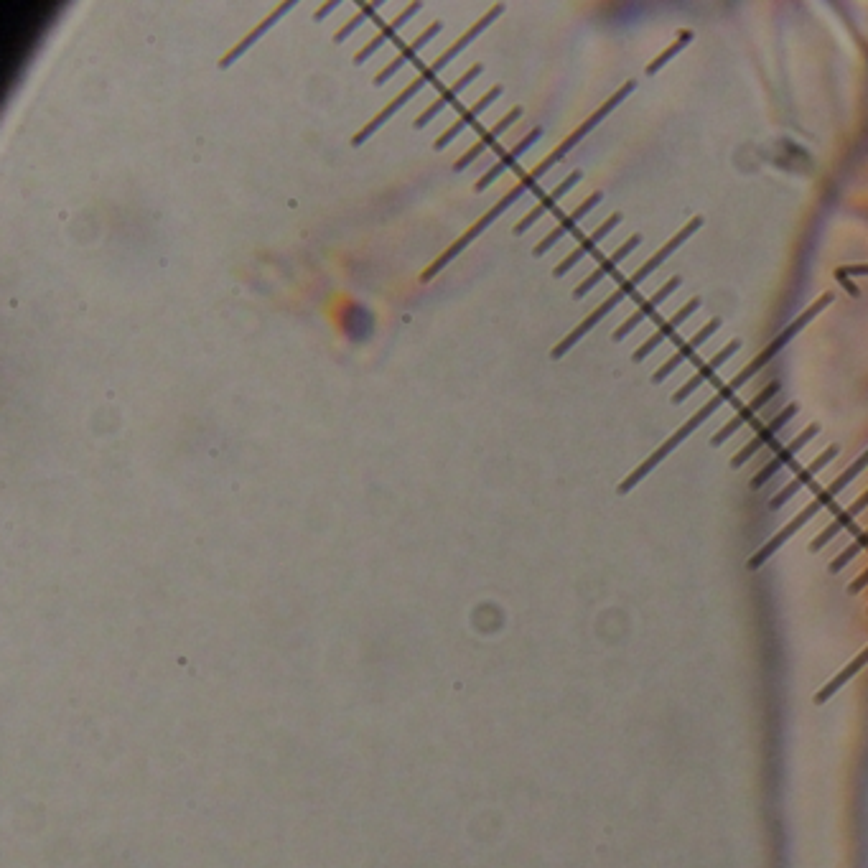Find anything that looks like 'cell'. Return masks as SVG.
<instances>
[{"mask_svg": "<svg viewBox=\"0 0 868 868\" xmlns=\"http://www.w3.org/2000/svg\"><path fill=\"white\" fill-rule=\"evenodd\" d=\"M866 586H868V568H866V571L858 573L856 578H853L851 586H848V591H851V594H858V591H863V588H866Z\"/></svg>", "mask_w": 868, "mask_h": 868, "instance_id": "obj_35", "label": "cell"}, {"mask_svg": "<svg viewBox=\"0 0 868 868\" xmlns=\"http://www.w3.org/2000/svg\"><path fill=\"white\" fill-rule=\"evenodd\" d=\"M448 62H454V56L448 54V51H443V54L438 56V59H433V62L428 64V67L423 69V72H420L418 77H415L413 82L408 84V87H405V90H403L405 95H408V97H415V92H420V90H423V87H426V84H431L433 79L438 77V72H441V69L446 67Z\"/></svg>", "mask_w": 868, "mask_h": 868, "instance_id": "obj_30", "label": "cell"}, {"mask_svg": "<svg viewBox=\"0 0 868 868\" xmlns=\"http://www.w3.org/2000/svg\"><path fill=\"white\" fill-rule=\"evenodd\" d=\"M634 90H637V82H634V79H629V82H624V84H622V90H616V92H614V95H611V97H609V100H606V102H604V105H601V107H599V110H596V112H594V115H591V118H588V120H586V123H583V125H581V128H576V130H573V133H571V135H568V138H566V140H563V143H560V146H558V148H555V153H558V156H560V158H566V156H568V153H571V151H573V148H576V146H578V143H581V140H583V138H586V135H588V133H591V130H594V128H596V125H599V123H604V120H606V115H609V112H614V110H616V107L622 105V102H624V100H627V97H629V95H632V92H634Z\"/></svg>", "mask_w": 868, "mask_h": 868, "instance_id": "obj_8", "label": "cell"}, {"mask_svg": "<svg viewBox=\"0 0 868 868\" xmlns=\"http://www.w3.org/2000/svg\"><path fill=\"white\" fill-rule=\"evenodd\" d=\"M482 69H484L482 64H474V67H471L469 72L461 74V77L456 79V82H451V87H448V90H443V92H441V97H436V100H433L431 105H428L426 110L420 112L418 118H415V128H423V125L431 123V120L436 118V115H438V112L443 110V107L451 105V102H454L456 97H459L461 92H464L466 84H471V82H474L476 77H479V74H482Z\"/></svg>", "mask_w": 868, "mask_h": 868, "instance_id": "obj_21", "label": "cell"}, {"mask_svg": "<svg viewBox=\"0 0 868 868\" xmlns=\"http://www.w3.org/2000/svg\"><path fill=\"white\" fill-rule=\"evenodd\" d=\"M415 11H420V3H410V6H408V8H403V11H400V13H398V16L392 18V21H390V23H387V26H385V28H382L380 34H377V36H375V39H372V41H367V44H364V46H362V49H359V51H357V56H354V64H362V62H364V59H367V56H372V54H375V51H377V49H380V46H382V44H385V41L395 39V34H398L400 28H403V26H405V23H408V21H410V18H413V16H415Z\"/></svg>", "mask_w": 868, "mask_h": 868, "instance_id": "obj_27", "label": "cell"}, {"mask_svg": "<svg viewBox=\"0 0 868 868\" xmlns=\"http://www.w3.org/2000/svg\"><path fill=\"white\" fill-rule=\"evenodd\" d=\"M558 161H563V158H560V156H558V153H555V151H553V153H550V156H548V158H545V161H540V163H538V166L532 168L530 174H525V176H522V179H520V181H517V184H515V186H512V189H510V191H507V194H504V196H502V199H499V202H497V204H494V207H492V209H487V212H484V214H482V217L476 219V222H474V224H471L469 230H466V232H464V235H461V237H459V240H454V242H451V245H448V247H446V250H443V252H441V255H438V258H436V260H433V263H431V265H428V268H426V270H423V273H420V280H423V283H426V280H431V278H433V275H436V273H438V270H441V268H443V265H448V263H451V260H454V258H456V255H459V252H461V250H464V247H466V245H469V242H474V240H476V237H479V232H484V230H487V227H489V224H492V222H494V219H499V214H502V212H504V209H510V207H512V204H515V202H517V199H520V196H522V194H525V191L535 189V186H538V184H540V179H543V176H545V174H548L550 168H553V166H555V163H558Z\"/></svg>", "mask_w": 868, "mask_h": 868, "instance_id": "obj_1", "label": "cell"}, {"mask_svg": "<svg viewBox=\"0 0 868 868\" xmlns=\"http://www.w3.org/2000/svg\"><path fill=\"white\" fill-rule=\"evenodd\" d=\"M334 8H336V3H326V6H321L319 13H316V21H321V18H324L329 11H334Z\"/></svg>", "mask_w": 868, "mask_h": 868, "instance_id": "obj_36", "label": "cell"}, {"mask_svg": "<svg viewBox=\"0 0 868 868\" xmlns=\"http://www.w3.org/2000/svg\"><path fill=\"white\" fill-rule=\"evenodd\" d=\"M601 202H604V194H601V191H596V194H591V196H588V199H583V202L578 204V207L573 209L571 214H568V217L560 219L558 227H555V230H550L548 235H545L543 240H540L538 245H535V250H532V255H535V258H540V255H545V252H548L550 247L555 245V242H560V240H563V237L568 235V232L576 230L578 224L583 222V217H586V214L594 212V209L599 207Z\"/></svg>", "mask_w": 868, "mask_h": 868, "instance_id": "obj_16", "label": "cell"}, {"mask_svg": "<svg viewBox=\"0 0 868 868\" xmlns=\"http://www.w3.org/2000/svg\"><path fill=\"white\" fill-rule=\"evenodd\" d=\"M868 510V492L866 494H861V497L856 499V502L851 504V507H848V510H843L840 512L838 517H835L833 522H830L828 527H825L823 532H820L818 538L812 540L810 543V550L812 553H815V550H823L825 545L830 543V540H835L840 535V532L843 530H848V527L853 525V522L858 520V515H861V512H866Z\"/></svg>", "mask_w": 868, "mask_h": 868, "instance_id": "obj_23", "label": "cell"}, {"mask_svg": "<svg viewBox=\"0 0 868 868\" xmlns=\"http://www.w3.org/2000/svg\"><path fill=\"white\" fill-rule=\"evenodd\" d=\"M693 31H690V28H683V31H678V39L672 41L670 46H667L665 51H662V54H657L655 59H652L650 64H647V67H644V74H657L660 72L662 67H665L667 62H670V59H675V56L680 54V51L685 49V46L690 44V41H693Z\"/></svg>", "mask_w": 868, "mask_h": 868, "instance_id": "obj_29", "label": "cell"}, {"mask_svg": "<svg viewBox=\"0 0 868 868\" xmlns=\"http://www.w3.org/2000/svg\"><path fill=\"white\" fill-rule=\"evenodd\" d=\"M438 31H441V21H433V23H431V26H428V28H426V31H420V34H418V36H415V39H413V41H410V44H408V46H405V49H403V51H400V54H398V56H395V59H392V62H390V64H387V67H385V69H382V72H380V74H377V77H375V84H385V82H387V79H390V77H392V74H395V72H398V69H400V67H403V64H408V62H410V59H415V54H418V51H420V49H423V46H426V44H428V41H431V39H433V36H436V34H438Z\"/></svg>", "mask_w": 868, "mask_h": 868, "instance_id": "obj_26", "label": "cell"}, {"mask_svg": "<svg viewBox=\"0 0 868 868\" xmlns=\"http://www.w3.org/2000/svg\"><path fill=\"white\" fill-rule=\"evenodd\" d=\"M622 219H624V217H622V214H619V212L611 214V217L606 219V222H601L599 227H596V230L586 237V240L578 242L576 250L568 252L566 258H563V260H560L558 265H555V270H553L555 278H563V275H566L568 270H571V268H576V265L581 263V260L586 258V255H591V252H594L596 247H599L601 242H604L606 237H609L611 232H614L616 227H619V224H622Z\"/></svg>", "mask_w": 868, "mask_h": 868, "instance_id": "obj_15", "label": "cell"}, {"mask_svg": "<svg viewBox=\"0 0 868 868\" xmlns=\"http://www.w3.org/2000/svg\"><path fill=\"white\" fill-rule=\"evenodd\" d=\"M739 349H741V342H739V339H734V342H728L726 347L721 349V352L713 354V357L708 359L706 364H698V370L693 372V377H690V380L685 382V385L680 387V390H675V395H672V403L680 405V403H683V400H688L690 395H693V392L698 390V387H703V385H706V382H711L713 375H716V372L721 370L723 364H726L728 359L734 357V354L739 352Z\"/></svg>", "mask_w": 868, "mask_h": 868, "instance_id": "obj_13", "label": "cell"}, {"mask_svg": "<svg viewBox=\"0 0 868 868\" xmlns=\"http://www.w3.org/2000/svg\"><path fill=\"white\" fill-rule=\"evenodd\" d=\"M734 392H736V390H731V385L721 387V390H718V392H716V395H713V398H711V400H708V403H706V405H703V408H698V410H695V413H693V415H690V418H688V420H685V423H683V426H680V428H678V431L672 433V436H670V438H667V441H662V446H657V448H655V451H652V454H650V456H647V459H644V461H642V464H639V466H637V469H634V471H632V474H629V476H627V479H624V482H622V484H619V489H616V492H619V494H627V492H632V489H634V487H637V484H639V482H642L644 476L650 474V471H652V469H655V466H657V464H660V461H665V459H667V456H670V454H672V451H675V448H678V446H680V443H683V441H685V438H688V436H690V433H693V431H695V428H698V426H700V423H706V420H708V418H711V415H713V413H716V410H718V408H721V405H726V403H728V400L734 398Z\"/></svg>", "mask_w": 868, "mask_h": 868, "instance_id": "obj_2", "label": "cell"}, {"mask_svg": "<svg viewBox=\"0 0 868 868\" xmlns=\"http://www.w3.org/2000/svg\"><path fill=\"white\" fill-rule=\"evenodd\" d=\"M639 286H642V280H639V278H637V275H634V273H632V275H629V278H627V280H622V283H619V286H616V288H614V293H611V296H606V298H604V301H601V303H599V306H596V308H594V311H591V314H588V316H586V319H583V321H581V324H578V326H576V329H571V331H568V334H566V336H563V339H560V342H558V344H555V347H553V352H550V357H553V359H560V357H563V354H566V352H568V349H571V347H576V344H578V342H581V339H583V336H586V334H588V331L594 329V326H596V324H599V321H604V319H606V316H609V314H611V311H614V308H616V306H619V303H622V301H627V298H629V296H632V293H634V291H637V288H639Z\"/></svg>", "mask_w": 868, "mask_h": 868, "instance_id": "obj_5", "label": "cell"}, {"mask_svg": "<svg viewBox=\"0 0 868 868\" xmlns=\"http://www.w3.org/2000/svg\"><path fill=\"white\" fill-rule=\"evenodd\" d=\"M838 451H840V448H838V446H828V448H825L823 454H820V456H818V459L812 461V464H810V466H805V469H802V471H800V474H797V476H795V479H792V482H790V484H787V487H784V489H779V492H777V494H774V497H772V502H769V507H772V510H779V507H782V504H784V502H790V499H792V497H795V494H797V492H800V489H802V487H807V484H810V482H812V479H815V476H818V474H820V471H823V469H825V466H828V464H830V461H833V459H835V456H838Z\"/></svg>", "mask_w": 868, "mask_h": 868, "instance_id": "obj_17", "label": "cell"}, {"mask_svg": "<svg viewBox=\"0 0 868 868\" xmlns=\"http://www.w3.org/2000/svg\"><path fill=\"white\" fill-rule=\"evenodd\" d=\"M700 306H703V298H698V296L690 298V301L685 303L683 308H678V311H675V314H672L670 319L662 321V324H657V329L652 331L650 339H647V342H644L642 347L634 349V354H632L634 362H642V359L650 357V354L655 352L657 347H662V344H665V342H670L672 336H675V331H678L680 326H683L685 321H688L690 316H693Z\"/></svg>", "mask_w": 868, "mask_h": 868, "instance_id": "obj_9", "label": "cell"}, {"mask_svg": "<svg viewBox=\"0 0 868 868\" xmlns=\"http://www.w3.org/2000/svg\"><path fill=\"white\" fill-rule=\"evenodd\" d=\"M833 301H835V293H830V291H828V293H823V296L815 298V301H812L810 306H807L805 311H802V314L797 316V319L792 321V324L787 326V329H784L782 334L777 336V339H774V342H769V347H767V349H762V352L756 354V357L751 359L749 364H746L744 370H741L739 375L734 377V380L728 382V385H731V390H741V387H744L746 382H749L751 377L756 375V372L764 370V367H767V364L772 362V359L777 357V354L782 352V349L787 347V344H790L792 339H795V336L800 334L802 329H805V326H810V324H812V319H818V316L823 314L825 308H828L830 303H833Z\"/></svg>", "mask_w": 868, "mask_h": 868, "instance_id": "obj_3", "label": "cell"}, {"mask_svg": "<svg viewBox=\"0 0 868 868\" xmlns=\"http://www.w3.org/2000/svg\"><path fill=\"white\" fill-rule=\"evenodd\" d=\"M680 286H683V278H678V275H675V278L667 280L665 286L657 288V291L652 293V296L647 298V301L637 303V308H634V311H632V316H629V319L624 321L622 326H616L614 334H611V339H614V342H622V339H627V336L632 334V331L637 329L639 324H644V321H647V319H652V316L657 314V308H660L662 303H665L667 298L672 296V293L678 291Z\"/></svg>", "mask_w": 868, "mask_h": 868, "instance_id": "obj_10", "label": "cell"}, {"mask_svg": "<svg viewBox=\"0 0 868 868\" xmlns=\"http://www.w3.org/2000/svg\"><path fill=\"white\" fill-rule=\"evenodd\" d=\"M581 176H583L581 171H573V174H571V176H566V179L560 181V184L555 186V189L550 191L548 196H543V199H540V202L535 204V207H532L530 212H527L525 217H522L520 222L515 224V235H522V232H527V230H530V227H532V224L538 222L540 217H545V214H548L550 209H555V204H558L560 199H563V196H566L568 191H571L573 186L578 184V181H581Z\"/></svg>", "mask_w": 868, "mask_h": 868, "instance_id": "obj_19", "label": "cell"}, {"mask_svg": "<svg viewBox=\"0 0 868 868\" xmlns=\"http://www.w3.org/2000/svg\"><path fill=\"white\" fill-rule=\"evenodd\" d=\"M848 487H851V484H848L846 479H843V476H838V479H835V482L830 484L828 489H823V492H820L818 497H815V499H812L810 504H807L805 510L797 512V515L792 517V520L787 522V525H784L782 530H779L777 535H774V538H769L767 543L762 545V548L756 550V553L751 555V558H749V563H746V566H749L751 571H756V568H759V566H764V563H767V560L772 558V555L777 553V550L782 548V545L787 543V540H790L792 535H795V532L800 530L802 525H807V522H810L812 517L818 515L820 510H825V507H830V504H833V499L838 497V494L843 492V489H848Z\"/></svg>", "mask_w": 868, "mask_h": 868, "instance_id": "obj_4", "label": "cell"}, {"mask_svg": "<svg viewBox=\"0 0 868 868\" xmlns=\"http://www.w3.org/2000/svg\"><path fill=\"white\" fill-rule=\"evenodd\" d=\"M866 662H868V647H866V650H861V652H858V655H856V660H851V662H848V665H846V667H843V670H840V672H838V675H835V678H833V680H830V683H828V685H823V688H820V690H818V695H815V703H818V706H823L825 700H830V698H833V695H835V693H838V690H840V688H843V685H846V683H848V680H851V678H853V675H856V672H858V670H861V667H863V665H866Z\"/></svg>", "mask_w": 868, "mask_h": 868, "instance_id": "obj_28", "label": "cell"}, {"mask_svg": "<svg viewBox=\"0 0 868 868\" xmlns=\"http://www.w3.org/2000/svg\"><path fill=\"white\" fill-rule=\"evenodd\" d=\"M520 118H522V107H512L510 115H504V118L499 120V123H494V128H492V130H487V133H484L482 138L476 140L474 146H471L469 151L464 153V156L456 158V163H454L456 171H461V168H466V166H469L471 161H476V158L482 156V153L487 151V148H492L494 143H497V140L502 138V135L507 133V130H510L512 125H515L517 120H520Z\"/></svg>", "mask_w": 868, "mask_h": 868, "instance_id": "obj_20", "label": "cell"}, {"mask_svg": "<svg viewBox=\"0 0 868 868\" xmlns=\"http://www.w3.org/2000/svg\"><path fill=\"white\" fill-rule=\"evenodd\" d=\"M375 8H377V3H367V6H362V11H359L357 16L352 18V21H347L342 28H339V31H336L334 41H344V39H347V36L352 34L354 28H359L364 21H367V18L375 16Z\"/></svg>", "mask_w": 868, "mask_h": 868, "instance_id": "obj_33", "label": "cell"}, {"mask_svg": "<svg viewBox=\"0 0 868 868\" xmlns=\"http://www.w3.org/2000/svg\"><path fill=\"white\" fill-rule=\"evenodd\" d=\"M291 8H293V3H291V0H288V3H280V6H278V8H275V11H270V13H268V18H263V21H260V23H258V26L252 28L250 34H247V36H245V39H242V41H240V44H235V46H232V49H230V51H227V54H224V56H222V59H219V69H227V67H232V64H235V62H237V59H240V56H242V54H245V51H247V49H250V46H252V44H255V41H258V39H260V36H263V34H265V31H270V26H273V23H275V21H278V18H280V16H283V13H288V11H291Z\"/></svg>", "mask_w": 868, "mask_h": 868, "instance_id": "obj_22", "label": "cell"}, {"mask_svg": "<svg viewBox=\"0 0 868 868\" xmlns=\"http://www.w3.org/2000/svg\"><path fill=\"white\" fill-rule=\"evenodd\" d=\"M818 433H820V426H818V423H812V426H807L805 431L800 433V436L792 438V441L787 443V446L779 448L777 454H774L772 459H769L767 464L762 466V469L756 471V476H754V479H751V487L762 489L764 484H767L769 479H772V476H777L779 471L784 469V466H790L792 461H795V456L800 454L802 448H805L810 441H815V436H818Z\"/></svg>", "mask_w": 868, "mask_h": 868, "instance_id": "obj_7", "label": "cell"}, {"mask_svg": "<svg viewBox=\"0 0 868 868\" xmlns=\"http://www.w3.org/2000/svg\"><path fill=\"white\" fill-rule=\"evenodd\" d=\"M700 227H703V217H693V219H690V222H688V224H685L683 230H680V232H675V237H672V240H667V242H665V245H662V247H660V250H657V252H655V255H652V258H650V260H647V263H644V265H642V268H637V270H634V275H637V278H639V280H642V283H644V280L650 278V275H652V273H655V270H657V268H662V265H665V263H667V260H670V255H672V252H678V250H680V247H683V245H685V242H688V240H690V237H693V235H695V232H698V230H700Z\"/></svg>", "mask_w": 868, "mask_h": 868, "instance_id": "obj_18", "label": "cell"}, {"mask_svg": "<svg viewBox=\"0 0 868 868\" xmlns=\"http://www.w3.org/2000/svg\"><path fill=\"white\" fill-rule=\"evenodd\" d=\"M797 413H800V408H797V403H790V405H787V408L782 410V413L774 415V418L769 420L767 426L759 428V431L754 433V438H751V441L746 443L744 448H741L739 454H736L734 459H731V466H734V469H741V466H744L746 461L754 459V456L759 454V451H762V448L772 446L774 438H777L779 433L784 431V428L790 426L792 420H795V415H797Z\"/></svg>", "mask_w": 868, "mask_h": 868, "instance_id": "obj_6", "label": "cell"}, {"mask_svg": "<svg viewBox=\"0 0 868 868\" xmlns=\"http://www.w3.org/2000/svg\"><path fill=\"white\" fill-rule=\"evenodd\" d=\"M723 326V319H711L708 321V324H703V329H698L695 331L693 336H690L688 342H678V349H675V352H672V357L667 359L665 364H662L660 370L655 372V375H652V382H662V380H667V377L672 375V372L678 370V367H683L685 362H690V359H693V354L698 352L700 347H703V344L708 342V339H711L713 334H716L718 329H721Z\"/></svg>", "mask_w": 868, "mask_h": 868, "instance_id": "obj_11", "label": "cell"}, {"mask_svg": "<svg viewBox=\"0 0 868 868\" xmlns=\"http://www.w3.org/2000/svg\"><path fill=\"white\" fill-rule=\"evenodd\" d=\"M866 469H868V448H866V451H863V454L858 456V459L853 461V464L848 466V469L843 471V474H840V476H843V479H846L848 484H853V479H856L858 474H863V471H866Z\"/></svg>", "mask_w": 868, "mask_h": 868, "instance_id": "obj_34", "label": "cell"}, {"mask_svg": "<svg viewBox=\"0 0 868 868\" xmlns=\"http://www.w3.org/2000/svg\"><path fill=\"white\" fill-rule=\"evenodd\" d=\"M779 392H782V382H769L767 387H764L762 392H759V395H756L754 400H751L749 405H746V408H741L739 413L734 415V418L728 420L726 426L721 428V431L718 433H713V438H711V446H721L723 441H728V438L734 436V433H739L741 428L744 426H749L751 423V418H754L756 413H759V410H764L767 408L769 403H772L774 398H777Z\"/></svg>", "mask_w": 868, "mask_h": 868, "instance_id": "obj_12", "label": "cell"}, {"mask_svg": "<svg viewBox=\"0 0 868 868\" xmlns=\"http://www.w3.org/2000/svg\"><path fill=\"white\" fill-rule=\"evenodd\" d=\"M639 245H642V235H632L627 242H624L622 247H616V250L611 252L609 258L601 260V263L596 265V268L591 270V273H588V278H583L581 283H578L576 291H573V298H583V296H586V293L594 291V288L599 286L601 280L609 278V275L614 273V270L619 268V265H622L624 260H627L629 255H632V252L637 250Z\"/></svg>", "mask_w": 868, "mask_h": 868, "instance_id": "obj_14", "label": "cell"}, {"mask_svg": "<svg viewBox=\"0 0 868 868\" xmlns=\"http://www.w3.org/2000/svg\"><path fill=\"white\" fill-rule=\"evenodd\" d=\"M866 548H868V530L861 532V535H858V538L853 540V543L848 545V548L843 550V553H840L838 558L833 560V563H830V571H833V573L843 571V568H846L848 563H851V560L856 558V555H861Z\"/></svg>", "mask_w": 868, "mask_h": 868, "instance_id": "obj_31", "label": "cell"}, {"mask_svg": "<svg viewBox=\"0 0 868 868\" xmlns=\"http://www.w3.org/2000/svg\"><path fill=\"white\" fill-rule=\"evenodd\" d=\"M502 95V87H492V90L487 92V95L484 97H479V100L474 102V105L469 107V110L464 112V115H461L459 120H456L454 125H451V128H446L443 130V135H438V140H436V148H446L448 143H451V140L456 138V135L461 133V130L464 128H469V125H474L476 120H479V115H482L484 110H487L489 105H492L494 100H497V97Z\"/></svg>", "mask_w": 868, "mask_h": 868, "instance_id": "obj_25", "label": "cell"}, {"mask_svg": "<svg viewBox=\"0 0 868 868\" xmlns=\"http://www.w3.org/2000/svg\"><path fill=\"white\" fill-rule=\"evenodd\" d=\"M851 275H868V265H840L838 270H835V278H838V283L848 291V296H858V288L853 286Z\"/></svg>", "mask_w": 868, "mask_h": 868, "instance_id": "obj_32", "label": "cell"}, {"mask_svg": "<svg viewBox=\"0 0 868 868\" xmlns=\"http://www.w3.org/2000/svg\"><path fill=\"white\" fill-rule=\"evenodd\" d=\"M540 135H543V130H540V128H535V130H532V133H530V135H525V138H522V140H520V143H517V146H515V148H512V151H510V153H504V156H502V158H499V161H497V163H494V166H492V168H489L487 174H484V176H482V179L476 181V191H482V189H487V186H489V184H492V181H497V179H499V176H502V174H504V171H507V168H512V166H515V163H517V161H520V158H522V156H525V153H527V151H530V148H532V146H535V143H538V140H540Z\"/></svg>", "mask_w": 868, "mask_h": 868, "instance_id": "obj_24", "label": "cell"}]
</instances>
